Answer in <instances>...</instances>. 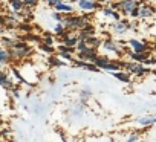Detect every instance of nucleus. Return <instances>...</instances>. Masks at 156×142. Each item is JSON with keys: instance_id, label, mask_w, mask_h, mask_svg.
Segmentation results:
<instances>
[{"instance_id": "nucleus-3", "label": "nucleus", "mask_w": 156, "mask_h": 142, "mask_svg": "<svg viewBox=\"0 0 156 142\" xmlns=\"http://www.w3.org/2000/svg\"><path fill=\"white\" fill-rule=\"evenodd\" d=\"M94 64L100 70H106V72H110V74H115V72H118V70H122L121 61L119 60H112L107 55H98V58L95 60Z\"/></svg>"}, {"instance_id": "nucleus-37", "label": "nucleus", "mask_w": 156, "mask_h": 142, "mask_svg": "<svg viewBox=\"0 0 156 142\" xmlns=\"http://www.w3.org/2000/svg\"><path fill=\"white\" fill-rule=\"evenodd\" d=\"M12 95H14V98H20V92H19V90H16V89L12 90Z\"/></svg>"}, {"instance_id": "nucleus-16", "label": "nucleus", "mask_w": 156, "mask_h": 142, "mask_svg": "<svg viewBox=\"0 0 156 142\" xmlns=\"http://www.w3.org/2000/svg\"><path fill=\"white\" fill-rule=\"evenodd\" d=\"M54 11H57V12H61V14H73L75 12V8L70 5V2H67V0H63L61 3H58L55 8H54Z\"/></svg>"}, {"instance_id": "nucleus-19", "label": "nucleus", "mask_w": 156, "mask_h": 142, "mask_svg": "<svg viewBox=\"0 0 156 142\" xmlns=\"http://www.w3.org/2000/svg\"><path fill=\"white\" fill-rule=\"evenodd\" d=\"M78 98H80V102L81 104H86L92 98V89L89 86H84L80 92H78Z\"/></svg>"}, {"instance_id": "nucleus-43", "label": "nucleus", "mask_w": 156, "mask_h": 142, "mask_svg": "<svg viewBox=\"0 0 156 142\" xmlns=\"http://www.w3.org/2000/svg\"><path fill=\"white\" fill-rule=\"evenodd\" d=\"M153 95H156V92H153Z\"/></svg>"}, {"instance_id": "nucleus-20", "label": "nucleus", "mask_w": 156, "mask_h": 142, "mask_svg": "<svg viewBox=\"0 0 156 142\" xmlns=\"http://www.w3.org/2000/svg\"><path fill=\"white\" fill-rule=\"evenodd\" d=\"M118 81H121V83H124V84H130L132 83V75L130 74H127L126 70H118V72H115V74H112Z\"/></svg>"}, {"instance_id": "nucleus-36", "label": "nucleus", "mask_w": 156, "mask_h": 142, "mask_svg": "<svg viewBox=\"0 0 156 142\" xmlns=\"http://www.w3.org/2000/svg\"><path fill=\"white\" fill-rule=\"evenodd\" d=\"M97 2H98V3H107V5H109V3L113 2V0H97Z\"/></svg>"}, {"instance_id": "nucleus-5", "label": "nucleus", "mask_w": 156, "mask_h": 142, "mask_svg": "<svg viewBox=\"0 0 156 142\" xmlns=\"http://www.w3.org/2000/svg\"><path fill=\"white\" fill-rule=\"evenodd\" d=\"M121 67L126 70L127 74H130V75H135V77H144V75H147L150 70L142 64V63H135V61H121Z\"/></svg>"}, {"instance_id": "nucleus-28", "label": "nucleus", "mask_w": 156, "mask_h": 142, "mask_svg": "<svg viewBox=\"0 0 156 142\" xmlns=\"http://www.w3.org/2000/svg\"><path fill=\"white\" fill-rule=\"evenodd\" d=\"M48 61H49L51 64H54V66H57V67H63V66H64V61H61V60H60V58H58L57 55H51Z\"/></svg>"}, {"instance_id": "nucleus-32", "label": "nucleus", "mask_w": 156, "mask_h": 142, "mask_svg": "<svg viewBox=\"0 0 156 142\" xmlns=\"http://www.w3.org/2000/svg\"><path fill=\"white\" fill-rule=\"evenodd\" d=\"M22 3L26 6V8H35L38 3H40V0H22Z\"/></svg>"}, {"instance_id": "nucleus-12", "label": "nucleus", "mask_w": 156, "mask_h": 142, "mask_svg": "<svg viewBox=\"0 0 156 142\" xmlns=\"http://www.w3.org/2000/svg\"><path fill=\"white\" fill-rule=\"evenodd\" d=\"M127 46L130 47L132 52H136V54H145V52H148L147 43H144V41L138 40V38H129L127 40Z\"/></svg>"}, {"instance_id": "nucleus-13", "label": "nucleus", "mask_w": 156, "mask_h": 142, "mask_svg": "<svg viewBox=\"0 0 156 142\" xmlns=\"http://www.w3.org/2000/svg\"><path fill=\"white\" fill-rule=\"evenodd\" d=\"M60 44H63V46H67V47H73L75 49V46L78 44V37H76V32H66L63 37H60Z\"/></svg>"}, {"instance_id": "nucleus-4", "label": "nucleus", "mask_w": 156, "mask_h": 142, "mask_svg": "<svg viewBox=\"0 0 156 142\" xmlns=\"http://www.w3.org/2000/svg\"><path fill=\"white\" fill-rule=\"evenodd\" d=\"M124 44L121 43V41H118V40H115L113 37H106V38H103V41H101V50L103 52H106V55L109 57V55H124V47H122Z\"/></svg>"}, {"instance_id": "nucleus-6", "label": "nucleus", "mask_w": 156, "mask_h": 142, "mask_svg": "<svg viewBox=\"0 0 156 142\" xmlns=\"http://www.w3.org/2000/svg\"><path fill=\"white\" fill-rule=\"evenodd\" d=\"M119 2V9L118 12L121 16H127L130 19H138V8L139 3H136L135 0H118Z\"/></svg>"}, {"instance_id": "nucleus-31", "label": "nucleus", "mask_w": 156, "mask_h": 142, "mask_svg": "<svg viewBox=\"0 0 156 142\" xmlns=\"http://www.w3.org/2000/svg\"><path fill=\"white\" fill-rule=\"evenodd\" d=\"M138 140H139V131H132L126 137V142H138Z\"/></svg>"}, {"instance_id": "nucleus-39", "label": "nucleus", "mask_w": 156, "mask_h": 142, "mask_svg": "<svg viewBox=\"0 0 156 142\" xmlns=\"http://www.w3.org/2000/svg\"><path fill=\"white\" fill-rule=\"evenodd\" d=\"M3 8V2H2V0H0V9H2Z\"/></svg>"}, {"instance_id": "nucleus-1", "label": "nucleus", "mask_w": 156, "mask_h": 142, "mask_svg": "<svg viewBox=\"0 0 156 142\" xmlns=\"http://www.w3.org/2000/svg\"><path fill=\"white\" fill-rule=\"evenodd\" d=\"M92 14H83V16H76L73 14H66L64 20H63V26L66 28V31L69 32H78L81 31L87 23H90Z\"/></svg>"}, {"instance_id": "nucleus-23", "label": "nucleus", "mask_w": 156, "mask_h": 142, "mask_svg": "<svg viewBox=\"0 0 156 142\" xmlns=\"http://www.w3.org/2000/svg\"><path fill=\"white\" fill-rule=\"evenodd\" d=\"M17 40H19V38H12V37H0V46L9 50V49L16 44Z\"/></svg>"}, {"instance_id": "nucleus-9", "label": "nucleus", "mask_w": 156, "mask_h": 142, "mask_svg": "<svg viewBox=\"0 0 156 142\" xmlns=\"http://www.w3.org/2000/svg\"><path fill=\"white\" fill-rule=\"evenodd\" d=\"M156 17V9L148 5V3H144V5H139L138 8V19L139 20H151Z\"/></svg>"}, {"instance_id": "nucleus-22", "label": "nucleus", "mask_w": 156, "mask_h": 142, "mask_svg": "<svg viewBox=\"0 0 156 142\" xmlns=\"http://www.w3.org/2000/svg\"><path fill=\"white\" fill-rule=\"evenodd\" d=\"M84 41H86V44H87L89 47H94V49H100L103 38H100V37H97V35H92V37H87V38L84 40Z\"/></svg>"}, {"instance_id": "nucleus-29", "label": "nucleus", "mask_w": 156, "mask_h": 142, "mask_svg": "<svg viewBox=\"0 0 156 142\" xmlns=\"http://www.w3.org/2000/svg\"><path fill=\"white\" fill-rule=\"evenodd\" d=\"M51 19H52V20H54L55 23H63V20H64V14L54 11V12L51 14Z\"/></svg>"}, {"instance_id": "nucleus-33", "label": "nucleus", "mask_w": 156, "mask_h": 142, "mask_svg": "<svg viewBox=\"0 0 156 142\" xmlns=\"http://www.w3.org/2000/svg\"><path fill=\"white\" fill-rule=\"evenodd\" d=\"M41 2H43L46 6H49V8H55L58 3L63 2V0H41Z\"/></svg>"}, {"instance_id": "nucleus-21", "label": "nucleus", "mask_w": 156, "mask_h": 142, "mask_svg": "<svg viewBox=\"0 0 156 142\" xmlns=\"http://www.w3.org/2000/svg\"><path fill=\"white\" fill-rule=\"evenodd\" d=\"M8 8L14 12V14H20L25 8V5L22 2H19V0H8Z\"/></svg>"}, {"instance_id": "nucleus-27", "label": "nucleus", "mask_w": 156, "mask_h": 142, "mask_svg": "<svg viewBox=\"0 0 156 142\" xmlns=\"http://www.w3.org/2000/svg\"><path fill=\"white\" fill-rule=\"evenodd\" d=\"M38 49H40V50H43V52H46V54H49V55L57 54V50H55V47H54V46H48V44H44V43L38 44Z\"/></svg>"}, {"instance_id": "nucleus-40", "label": "nucleus", "mask_w": 156, "mask_h": 142, "mask_svg": "<svg viewBox=\"0 0 156 142\" xmlns=\"http://www.w3.org/2000/svg\"><path fill=\"white\" fill-rule=\"evenodd\" d=\"M72 2H75V3H76V2H80V0H72Z\"/></svg>"}, {"instance_id": "nucleus-2", "label": "nucleus", "mask_w": 156, "mask_h": 142, "mask_svg": "<svg viewBox=\"0 0 156 142\" xmlns=\"http://www.w3.org/2000/svg\"><path fill=\"white\" fill-rule=\"evenodd\" d=\"M9 54H11L12 61H22L32 55V47L25 40H17L16 44L9 49Z\"/></svg>"}, {"instance_id": "nucleus-38", "label": "nucleus", "mask_w": 156, "mask_h": 142, "mask_svg": "<svg viewBox=\"0 0 156 142\" xmlns=\"http://www.w3.org/2000/svg\"><path fill=\"white\" fill-rule=\"evenodd\" d=\"M5 32H6V28H5L2 23H0V34H5Z\"/></svg>"}, {"instance_id": "nucleus-7", "label": "nucleus", "mask_w": 156, "mask_h": 142, "mask_svg": "<svg viewBox=\"0 0 156 142\" xmlns=\"http://www.w3.org/2000/svg\"><path fill=\"white\" fill-rule=\"evenodd\" d=\"M109 28H110V31H112L113 35L122 37V35H126V34L130 31V20L121 19V20H118V22L109 23Z\"/></svg>"}, {"instance_id": "nucleus-17", "label": "nucleus", "mask_w": 156, "mask_h": 142, "mask_svg": "<svg viewBox=\"0 0 156 142\" xmlns=\"http://www.w3.org/2000/svg\"><path fill=\"white\" fill-rule=\"evenodd\" d=\"M136 124H138L139 127H151V125H154V124H156V113H153V115H145V116H142V118H138V119H136Z\"/></svg>"}, {"instance_id": "nucleus-41", "label": "nucleus", "mask_w": 156, "mask_h": 142, "mask_svg": "<svg viewBox=\"0 0 156 142\" xmlns=\"http://www.w3.org/2000/svg\"><path fill=\"white\" fill-rule=\"evenodd\" d=\"M107 142H113V139H109V140H107Z\"/></svg>"}, {"instance_id": "nucleus-26", "label": "nucleus", "mask_w": 156, "mask_h": 142, "mask_svg": "<svg viewBox=\"0 0 156 142\" xmlns=\"http://www.w3.org/2000/svg\"><path fill=\"white\" fill-rule=\"evenodd\" d=\"M57 57H58L61 61H69V63H72L73 58H75V55L67 54V52H57Z\"/></svg>"}, {"instance_id": "nucleus-18", "label": "nucleus", "mask_w": 156, "mask_h": 142, "mask_svg": "<svg viewBox=\"0 0 156 142\" xmlns=\"http://www.w3.org/2000/svg\"><path fill=\"white\" fill-rule=\"evenodd\" d=\"M127 57H129V60L130 61H135V63H145L148 58H150V52H145V54H136V52H132V50H129L127 52Z\"/></svg>"}, {"instance_id": "nucleus-30", "label": "nucleus", "mask_w": 156, "mask_h": 142, "mask_svg": "<svg viewBox=\"0 0 156 142\" xmlns=\"http://www.w3.org/2000/svg\"><path fill=\"white\" fill-rule=\"evenodd\" d=\"M57 52H67V54H72V55L76 54V50H75L73 47H67V46H63V44H58Z\"/></svg>"}, {"instance_id": "nucleus-24", "label": "nucleus", "mask_w": 156, "mask_h": 142, "mask_svg": "<svg viewBox=\"0 0 156 142\" xmlns=\"http://www.w3.org/2000/svg\"><path fill=\"white\" fill-rule=\"evenodd\" d=\"M9 70L12 72V75L16 77V80H17L19 83H25V84H28V80L22 77V74L19 72V69H17V67H12V66H9Z\"/></svg>"}, {"instance_id": "nucleus-10", "label": "nucleus", "mask_w": 156, "mask_h": 142, "mask_svg": "<svg viewBox=\"0 0 156 142\" xmlns=\"http://www.w3.org/2000/svg\"><path fill=\"white\" fill-rule=\"evenodd\" d=\"M98 55H100L98 49H94V47H87L81 52H76V58L81 60V61H86V63H95Z\"/></svg>"}, {"instance_id": "nucleus-35", "label": "nucleus", "mask_w": 156, "mask_h": 142, "mask_svg": "<svg viewBox=\"0 0 156 142\" xmlns=\"http://www.w3.org/2000/svg\"><path fill=\"white\" fill-rule=\"evenodd\" d=\"M43 43L48 44V46H54V37L49 35V34H44V37H43Z\"/></svg>"}, {"instance_id": "nucleus-25", "label": "nucleus", "mask_w": 156, "mask_h": 142, "mask_svg": "<svg viewBox=\"0 0 156 142\" xmlns=\"http://www.w3.org/2000/svg\"><path fill=\"white\" fill-rule=\"evenodd\" d=\"M66 32H69V31H66V28L63 26V23H55V26H54V34H55V35L63 37Z\"/></svg>"}, {"instance_id": "nucleus-34", "label": "nucleus", "mask_w": 156, "mask_h": 142, "mask_svg": "<svg viewBox=\"0 0 156 142\" xmlns=\"http://www.w3.org/2000/svg\"><path fill=\"white\" fill-rule=\"evenodd\" d=\"M89 46L86 44V41H83V40H80V41H78V44L75 46V50L76 52H81V50H84V49H87Z\"/></svg>"}, {"instance_id": "nucleus-11", "label": "nucleus", "mask_w": 156, "mask_h": 142, "mask_svg": "<svg viewBox=\"0 0 156 142\" xmlns=\"http://www.w3.org/2000/svg\"><path fill=\"white\" fill-rule=\"evenodd\" d=\"M100 14H101V17H103V19H106L109 23H113V22H118V20H121V19H122V17H121V14H119L118 11L110 9L107 5L100 8Z\"/></svg>"}, {"instance_id": "nucleus-8", "label": "nucleus", "mask_w": 156, "mask_h": 142, "mask_svg": "<svg viewBox=\"0 0 156 142\" xmlns=\"http://www.w3.org/2000/svg\"><path fill=\"white\" fill-rule=\"evenodd\" d=\"M76 8L83 14H92L101 6L97 0H80V2H76Z\"/></svg>"}, {"instance_id": "nucleus-42", "label": "nucleus", "mask_w": 156, "mask_h": 142, "mask_svg": "<svg viewBox=\"0 0 156 142\" xmlns=\"http://www.w3.org/2000/svg\"><path fill=\"white\" fill-rule=\"evenodd\" d=\"M67 2H70V3H72V0H67Z\"/></svg>"}, {"instance_id": "nucleus-14", "label": "nucleus", "mask_w": 156, "mask_h": 142, "mask_svg": "<svg viewBox=\"0 0 156 142\" xmlns=\"http://www.w3.org/2000/svg\"><path fill=\"white\" fill-rule=\"evenodd\" d=\"M0 87H3L5 90H9V92L14 90V80H11V77L5 70H0Z\"/></svg>"}, {"instance_id": "nucleus-15", "label": "nucleus", "mask_w": 156, "mask_h": 142, "mask_svg": "<svg viewBox=\"0 0 156 142\" xmlns=\"http://www.w3.org/2000/svg\"><path fill=\"white\" fill-rule=\"evenodd\" d=\"M11 63H12V58H11L9 50L0 46V70H3L5 67H9Z\"/></svg>"}]
</instances>
